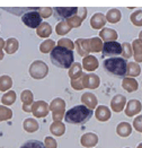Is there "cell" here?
Returning a JSON list of instances; mask_svg holds the SVG:
<instances>
[{
	"mask_svg": "<svg viewBox=\"0 0 142 148\" xmlns=\"http://www.w3.org/2000/svg\"><path fill=\"white\" fill-rule=\"evenodd\" d=\"M50 59L52 63L62 69H69L73 64V52L69 49L57 45L50 53Z\"/></svg>",
	"mask_w": 142,
	"mask_h": 148,
	"instance_id": "cell-2",
	"label": "cell"
},
{
	"mask_svg": "<svg viewBox=\"0 0 142 148\" xmlns=\"http://www.w3.org/2000/svg\"><path fill=\"white\" fill-rule=\"evenodd\" d=\"M20 99L23 102V110L25 112H32V105L34 103V95L29 89H25L20 94Z\"/></svg>",
	"mask_w": 142,
	"mask_h": 148,
	"instance_id": "cell-13",
	"label": "cell"
},
{
	"mask_svg": "<svg viewBox=\"0 0 142 148\" xmlns=\"http://www.w3.org/2000/svg\"><path fill=\"white\" fill-rule=\"evenodd\" d=\"M32 8H33V7H32ZM32 8H28V7H27V8H3V10L12 12V14L16 15V16H18V15H22V16H23L25 12H31Z\"/></svg>",
	"mask_w": 142,
	"mask_h": 148,
	"instance_id": "cell-42",
	"label": "cell"
},
{
	"mask_svg": "<svg viewBox=\"0 0 142 148\" xmlns=\"http://www.w3.org/2000/svg\"><path fill=\"white\" fill-rule=\"evenodd\" d=\"M121 18H122V14H121L119 9H117V8H112L106 14V21L112 23V24L118 23L121 21Z\"/></svg>",
	"mask_w": 142,
	"mask_h": 148,
	"instance_id": "cell-27",
	"label": "cell"
},
{
	"mask_svg": "<svg viewBox=\"0 0 142 148\" xmlns=\"http://www.w3.org/2000/svg\"><path fill=\"white\" fill-rule=\"evenodd\" d=\"M19 148H46V147H45L44 143H42V141H40V140H34V139H32V140L26 141V143H25L24 145H22Z\"/></svg>",
	"mask_w": 142,
	"mask_h": 148,
	"instance_id": "cell-38",
	"label": "cell"
},
{
	"mask_svg": "<svg viewBox=\"0 0 142 148\" xmlns=\"http://www.w3.org/2000/svg\"><path fill=\"white\" fill-rule=\"evenodd\" d=\"M89 43H90V51L91 52H100V51H103L104 43H103L100 37H91V38H89Z\"/></svg>",
	"mask_w": 142,
	"mask_h": 148,
	"instance_id": "cell-32",
	"label": "cell"
},
{
	"mask_svg": "<svg viewBox=\"0 0 142 148\" xmlns=\"http://www.w3.org/2000/svg\"><path fill=\"white\" fill-rule=\"evenodd\" d=\"M53 12L59 19H70L78 12V7H54Z\"/></svg>",
	"mask_w": 142,
	"mask_h": 148,
	"instance_id": "cell-9",
	"label": "cell"
},
{
	"mask_svg": "<svg viewBox=\"0 0 142 148\" xmlns=\"http://www.w3.org/2000/svg\"><path fill=\"white\" fill-rule=\"evenodd\" d=\"M116 134L123 138L129 137L132 134V125L129 122H119L116 127Z\"/></svg>",
	"mask_w": 142,
	"mask_h": 148,
	"instance_id": "cell-25",
	"label": "cell"
},
{
	"mask_svg": "<svg viewBox=\"0 0 142 148\" xmlns=\"http://www.w3.org/2000/svg\"><path fill=\"white\" fill-rule=\"evenodd\" d=\"M58 45H59V47H62V48H66V49H69V50H71V51L76 48V47H74V43L71 41L70 38H66V37L60 38L59 41H58Z\"/></svg>",
	"mask_w": 142,
	"mask_h": 148,
	"instance_id": "cell-40",
	"label": "cell"
},
{
	"mask_svg": "<svg viewBox=\"0 0 142 148\" xmlns=\"http://www.w3.org/2000/svg\"><path fill=\"white\" fill-rule=\"evenodd\" d=\"M50 131L52 132V135L57 137H61L64 135L66 132V125L62 122H53L50 125Z\"/></svg>",
	"mask_w": 142,
	"mask_h": 148,
	"instance_id": "cell-30",
	"label": "cell"
},
{
	"mask_svg": "<svg viewBox=\"0 0 142 148\" xmlns=\"http://www.w3.org/2000/svg\"><path fill=\"white\" fill-rule=\"evenodd\" d=\"M141 73V68L139 66V63L137 62H128V71L126 75L130 76L131 78H134V77H138Z\"/></svg>",
	"mask_w": 142,
	"mask_h": 148,
	"instance_id": "cell-33",
	"label": "cell"
},
{
	"mask_svg": "<svg viewBox=\"0 0 142 148\" xmlns=\"http://www.w3.org/2000/svg\"><path fill=\"white\" fill-rule=\"evenodd\" d=\"M99 37H100L102 41H104V42H111V41H116L118 37V34L115 29L104 27V28L100 31V33H99Z\"/></svg>",
	"mask_w": 142,
	"mask_h": 148,
	"instance_id": "cell-20",
	"label": "cell"
},
{
	"mask_svg": "<svg viewBox=\"0 0 142 148\" xmlns=\"http://www.w3.org/2000/svg\"><path fill=\"white\" fill-rule=\"evenodd\" d=\"M16 97H17V95H16V92H14V90H8L7 93H5L3 95H2V97H1V103L5 105V106H8V105H12L15 102H16Z\"/></svg>",
	"mask_w": 142,
	"mask_h": 148,
	"instance_id": "cell-31",
	"label": "cell"
},
{
	"mask_svg": "<svg viewBox=\"0 0 142 148\" xmlns=\"http://www.w3.org/2000/svg\"><path fill=\"white\" fill-rule=\"evenodd\" d=\"M77 15H78L81 19H85V18H86V15H87V8H85V7H79Z\"/></svg>",
	"mask_w": 142,
	"mask_h": 148,
	"instance_id": "cell-47",
	"label": "cell"
},
{
	"mask_svg": "<svg viewBox=\"0 0 142 148\" xmlns=\"http://www.w3.org/2000/svg\"><path fill=\"white\" fill-rule=\"evenodd\" d=\"M12 118V110L8 106L0 105V122L1 121H7Z\"/></svg>",
	"mask_w": 142,
	"mask_h": 148,
	"instance_id": "cell-36",
	"label": "cell"
},
{
	"mask_svg": "<svg viewBox=\"0 0 142 148\" xmlns=\"http://www.w3.org/2000/svg\"><path fill=\"white\" fill-rule=\"evenodd\" d=\"M85 75V74H83ZM83 77H80V78H77V79H72L70 83H71V86L73 89H76V90H81L83 89Z\"/></svg>",
	"mask_w": 142,
	"mask_h": 148,
	"instance_id": "cell-44",
	"label": "cell"
},
{
	"mask_svg": "<svg viewBox=\"0 0 142 148\" xmlns=\"http://www.w3.org/2000/svg\"><path fill=\"white\" fill-rule=\"evenodd\" d=\"M126 148H130V147H126Z\"/></svg>",
	"mask_w": 142,
	"mask_h": 148,
	"instance_id": "cell-52",
	"label": "cell"
},
{
	"mask_svg": "<svg viewBox=\"0 0 142 148\" xmlns=\"http://www.w3.org/2000/svg\"><path fill=\"white\" fill-rule=\"evenodd\" d=\"M137 148H142V143H141V144H139V145H138V147H137Z\"/></svg>",
	"mask_w": 142,
	"mask_h": 148,
	"instance_id": "cell-51",
	"label": "cell"
},
{
	"mask_svg": "<svg viewBox=\"0 0 142 148\" xmlns=\"http://www.w3.org/2000/svg\"><path fill=\"white\" fill-rule=\"evenodd\" d=\"M5 43L6 41H3V38L0 37V52H2V50L5 49Z\"/></svg>",
	"mask_w": 142,
	"mask_h": 148,
	"instance_id": "cell-48",
	"label": "cell"
},
{
	"mask_svg": "<svg viewBox=\"0 0 142 148\" xmlns=\"http://www.w3.org/2000/svg\"><path fill=\"white\" fill-rule=\"evenodd\" d=\"M98 66H99V62L94 56H87L83 59V69H85L86 71L93 73L98 68Z\"/></svg>",
	"mask_w": 142,
	"mask_h": 148,
	"instance_id": "cell-17",
	"label": "cell"
},
{
	"mask_svg": "<svg viewBox=\"0 0 142 148\" xmlns=\"http://www.w3.org/2000/svg\"><path fill=\"white\" fill-rule=\"evenodd\" d=\"M71 29L72 28H71L70 25L67 23V21H61L59 24L55 26V33L58 35H66L70 32Z\"/></svg>",
	"mask_w": 142,
	"mask_h": 148,
	"instance_id": "cell-34",
	"label": "cell"
},
{
	"mask_svg": "<svg viewBox=\"0 0 142 148\" xmlns=\"http://www.w3.org/2000/svg\"><path fill=\"white\" fill-rule=\"evenodd\" d=\"M23 128L26 132H29V134H33V132H36L40 128V124L36 121L35 119L33 118H28L26 119L23 122Z\"/></svg>",
	"mask_w": 142,
	"mask_h": 148,
	"instance_id": "cell-26",
	"label": "cell"
},
{
	"mask_svg": "<svg viewBox=\"0 0 142 148\" xmlns=\"http://www.w3.org/2000/svg\"><path fill=\"white\" fill-rule=\"evenodd\" d=\"M48 74V67L44 61L35 60L29 66V75L34 79H43Z\"/></svg>",
	"mask_w": 142,
	"mask_h": 148,
	"instance_id": "cell-6",
	"label": "cell"
},
{
	"mask_svg": "<svg viewBox=\"0 0 142 148\" xmlns=\"http://www.w3.org/2000/svg\"><path fill=\"white\" fill-rule=\"evenodd\" d=\"M57 45H55V42L53 41V40H46V41H44V42H42L41 43V45H40V51L42 52V53H51L52 52V50L54 49Z\"/></svg>",
	"mask_w": 142,
	"mask_h": 148,
	"instance_id": "cell-35",
	"label": "cell"
},
{
	"mask_svg": "<svg viewBox=\"0 0 142 148\" xmlns=\"http://www.w3.org/2000/svg\"><path fill=\"white\" fill-rule=\"evenodd\" d=\"M139 40H141V41H142V31L139 33Z\"/></svg>",
	"mask_w": 142,
	"mask_h": 148,
	"instance_id": "cell-50",
	"label": "cell"
},
{
	"mask_svg": "<svg viewBox=\"0 0 142 148\" xmlns=\"http://www.w3.org/2000/svg\"><path fill=\"white\" fill-rule=\"evenodd\" d=\"M93 110L88 109L85 105H76L66 112L64 120L67 123L71 124H83L89 121L93 116Z\"/></svg>",
	"mask_w": 142,
	"mask_h": 148,
	"instance_id": "cell-1",
	"label": "cell"
},
{
	"mask_svg": "<svg viewBox=\"0 0 142 148\" xmlns=\"http://www.w3.org/2000/svg\"><path fill=\"white\" fill-rule=\"evenodd\" d=\"M83 19H81L77 14L73 16V17H71L70 19H68L67 21V23L70 25L71 28H77V27H80L81 24H83Z\"/></svg>",
	"mask_w": 142,
	"mask_h": 148,
	"instance_id": "cell-41",
	"label": "cell"
},
{
	"mask_svg": "<svg viewBox=\"0 0 142 148\" xmlns=\"http://www.w3.org/2000/svg\"><path fill=\"white\" fill-rule=\"evenodd\" d=\"M50 111V105L45 101H36L32 105V113L35 118H45Z\"/></svg>",
	"mask_w": 142,
	"mask_h": 148,
	"instance_id": "cell-7",
	"label": "cell"
},
{
	"mask_svg": "<svg viewBox=\"0 0 142 148\" xmlns=\"http://www.w3.org/2000/svg\"><path fill=\"white\" fill-rule=\"evenodd\" d=\"M44 145L46 148H58V143L54 138L52 137H45V140H44Z\"/></svg>",
	"mask_w": 142,
	"mask_h": 148,
	"instance_id": "cell-46",
	"label": "cell"
},
{
	"mask_svg": "<svg viewBox=\"0 0 142 148\" xmlns=\"http://www.w3.org/2000/svg\"><path fill=\"white\" fill-rule=\"evenodd\" d=\"M83 66L79 63V62H73V64L69 68V71H68V75L70 77V79H77V78H80L83 77Z\"/></svg>",
	"mask_w": 142,
	"mask_h": 148,
	"instance_id": "cell-24",
	"label": "cell"
},
{
	"mask_svg": "<svg viewBox=\"0 0 142 148\" xmlns=\"http://www.w3.org/2000/svg\"><path fill=\"white\" fill-rule=\"evenodd\" d=\"M103 54L106 57H116L118 54H122V44L116 41L105 42L103 48Z\"/></svg>",
	"mask_w": 142,
	"mask_h": 148,
	"instance_id": "cell-8",
	"label": "cell"
},
{
	"mask_svg": "<svg viewBox=\"0 0 142 148\" xmlns=\"http://www.w3.org/2000/svg\"><path fill=\"white\" fill-rule=\"evenodd\" d=\"M132 45V51H133V57L137 63L142 62V41L137 38L133 41Z\"/></svg>",
	"mask_w": 142,
	"mask_h": 148,
	"instance_id": "cell-22",
	"label": "cell"
},
{
	"mask_svg": "<svg viewBox=\"0 0 142 148\" xmlns=\"http://www.w3.org/2000/svg\"><path fill=\"white\" fill-rule=\"evenodd\" d=\"M74 47L77 49V52L80 57H87L89 56L90 51V43H89V38H78L74 42Z\"/></svg>",
	"mask_w": 142,
	"mask_h": 148,
	"instance_id": "cell-10",
	"label": "cell"
},
{
	"mask_svg": "<svg viewBox=\"0 0 142 148\" xmlns=\"http://www.w3.org/2000/svg\"><path fill=\"white\" fill-rule=\"evenodd\" d=\"M126 105V97L122 94H116L111 101V108L116 113H119L124 110V106Z\"/></svg>",
	"mask_w": 142,
	"mask_h": 148,
	"instance_id": "cell-14",
	"label": "cell"
},
{
	"mask_svg": "<svg viewBox=\"0 0 142 148\" xmlns=\"http://www.w3.org/2000/svg\"><path fill=\"white\" fill-rule=\"evenodd\" d=\"M142 110V104L139 99H131L126 103L125 106V114L130 118H133L134 115L139 114Z\"/></svg>",
	"mask_w": 142,
	"mask_h": 148,
	"instance_id": "cell-12",
	"label": "cell"
},
{
	"mask_svg": "<svg viewBox=\"0 0 142 148\" xmlns=\"http://www.w3.org/2000/svg\"><path fill=\"white\" fill-rule=\"evenodd\" d=\"M22 21L29 28H37L42 24V16L37 12V7H33L31 12H25L22 16Z\"/></svg>",
	"mask_w": 142,
	"mask_h": 148,
	"instance_id": "cell-5",
	"label": "cell"
},
{
	"mask_svg": "<svg viewBox=\"0 0 142 148\" xmlns=\"http://www.w3.org/2000/svg\"><path fill=\"white\" fill-rule=\"evenodd\" d=\"M12 87V79L10 76H8V75L0 76V92L7 93L8 90H10Z\"/></svg>",
	"mask_w": 142,
	"mask_h": 148,
	"instance_id": "cell-28",
	"label": "cell"
},
{
	"mask_svg": "<svg viewBox=\"0 0 142 148\" xmlns=\"http://www.w3.org/2000/svg\"><path fill=\"white\" fill-rule=\"evenodd\" d=\"M132 53H133V51H132V45H131L130 43H126V42H124L123 44H122V56H123V59H130L131 57H132Z\"/></svg>",
	"mask_w": 142,
	"mask_h": 148,
	"instance_id": "cell-39",
	"label": "cell"
},
{
	"mask_svg": "<svg viewBox=\"0 0 142 148\" xmlns=\"http://www.w3.org/2000/svg\"><path fill=\"white\" fill-rule=\"evenodd\" d=\"M80 144L81 146L87 148L94 147L98 144V136L94 132H87L81 136L80 138Z\"/></svg>",
	"mask_w": 142,
	"mask_h": 148,
	"instance_id": "cell-16",
	"label": "cell"
},
{
	"mask_svg": "<svg viewBox=\"0 0 142 148\" xmlns=\"http://www.w3.org/2000/svg\"><path fill=\"white\" fill-rule=\"evenodd\" d=\"M103 67L107 74L112 75V76L119 77V78H125L126 76L128 62L123 58L114 57V58L106 59L103 62Z\"/></svg>",
	"mask_w": 142,
	"mask_h": 148,
	"instance_id": "cell-3",
	"label": "cell"
},
{
	"mask_svg": "<svg viewBox=\"0 0 142 148\" xmlns=\"http://www.w3.org/2000/svg\"><path fill=\"white\" fill-rule=\"evenodd\" d=\"M122 87H123V89H125L126 92L132 93V92L138 90L139 84H138V82H137L135 78L125 77V78H123V80H122Z\"/></svg>",
	"mask_w": 142,
	"mask_h": 148,
	"instance_id": "cell-21",
	"label": "cell"
},
{
	"mask_svg": "<svg viewBox=\"0 0 142 148\" xmlns=\"http://www.w3.org/2000/svg\"><path fill=\"white\" fill-rule=\"evenodd\" d=\"M83 88L89 89H96L100 85V78L95 74H85L83 77Z\"/></svg>",
	"mask_w": 142,
	"mask_h": 148,
	"instance_id": "cell-11",
	"label": "cell"
},
{
	"mask_svg": "<svg viewBox=\"0 0 142 148\" xmlns=\"http://www.w3.org/2000/svg\"><path fill=\"white\" fill-rule=\"evenodd\" d=\"M81 102L85 106H87L88 109L90 110H94L95 108H97V104H98V101L97 97L95 96L93 93H83V96H81Z\"/></svg>",
	"mask_w": 142,
	"mask_h": 148,
	"instance_id": "cell-19",
	"label": "cell"
},
{
	"mask_svg": "<svg viewBox=\"0 0 142 148\" xmlns=\"http://www.w3.org/2000/svg\"><path fill=\"white\" fill-rule=\"evenodd\" d=\"M36 33H37V35L40 37H48L52 34V26L48 23L43 22L42 24L36 28Z\"/></svg>",
	"mask_w": 142,
	"mask_h": 148,
	"instance_id": "cell-29",
	"label": "cell"
},
{
	"mask_svg": "<svg viewBox=\"0 0 142 148\" xmlns=\"http://www.w3.org/2000/svg\"><path fill=\"white\" fill-rule=\"evenodd\" d=\"M37 12H40L42 18H48L53 12V8H51V7H37Z\"/></svg>",
	"mask_w": 142,
	"mask_h": 148,
	"instance_id": "cell-43",
	"label": "cell"
},
{
	"mask_svg": "<svg viewBox=\"0 0 142 148\" xmlns=\"http://www.w3.org/2000/svg\"><path fill=\"white\" fill-rule=\"evenodd\" d=\"M19 49V42H18V40L17 38H15V37H10V38H8L7 41H6V43H5V52L7 53V54H14L15 52H17Z\"/></svg>",
	"mask_w": 142,
	"mask_h": 148,
	"instance_id": "cell-23",
	"label": "cell"
},
{
	"mask_svg": "<svg viewBox=\"0 0 142 148\" xmlns=\"http://www.w3.org/2000/svg\"><path fill=\"white\" fill-rule=\"evenodd\" d=\"M133 128L138 131L142 134V114L138 115L134 120H133Z\"/></svg>",
	"mask_w": 142,
	"mask_h": 148,
	"instance_id": "cell-45",
	"label": "cell"
},
{
	"mask_svg": "<svg viewBox=\"0 0 142 148\" xmlns=\"http://www.w3.org/2000/svg\"><path fill=\"white\" fill-rule=\"evenodd\" d=\"M106 16L102 12H96L90 18V26L94 29H103L106 25Z\"/></svg>",
	"mask_w": 142,
	"mask_h": 148,
	"instance_id": "cell-15",
	"label": "cell"
},
{
	"mask_svg": "<svg viewBox=\"0 0 142 148\" xmlns=\"http://www.w3.org/2000/svg\"><path fill=\"white\" fill-rule=\"evenodd\" d=\"M111 110L107 108L106 105H98L96 112H95V116L98 121H102V122H105L108 121L111 119Z\"/></svg>",
	"mask_w": 142,
	"mask_h": 148,
	"instance_id": "cell-18",
	"label": "cell"
},
{
	"mask_svg": "<svg viewBox=\"0 0 142 148\" xmlns=\"http://www.w3.org/2000/svg\"><path fill=\"white\" fill-rule=\"evenodd\" d=\"M132 24L135 26H142V9H138L130 16Z\"/></svg>",
	"mask_w": 142,
	"mask_h": 148,
	"instance_id": "cell-37",
	"label": "cell"
},
{
	"mask_svg": "<svg viewBox=\"0 0 142 148\" xmlns=\"http://www.w3.org/2000/svg\"><path fill=\"white\" fill-rule=\"evenodd\" d=\"M50 111L52 112V119L54 122H61L66 114V102L62 99H54L50 104Z\"/></svg>",
	"mask_w": 142,
	"mask_h": 148,
	"instance_id": "cell-4",
	"label": "cell"
},
{
	"mask_svg": "<svg viewBox=\"0 0 142 148\" xmlns=\"http://www.w3.org/2000/svg\"><path fill=\"white\" fill-rule=\"evenodd\" d=\"M3 56H5V54H3V52H0V60H2V59H3Z\"/></svg>",
	"mask_w": 142,
	"mask_h": 148,
	"instance_id": "cell-49",
	"label": "cell"
}]
</instances>
